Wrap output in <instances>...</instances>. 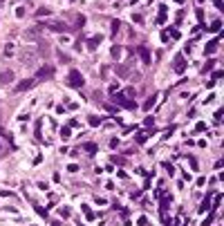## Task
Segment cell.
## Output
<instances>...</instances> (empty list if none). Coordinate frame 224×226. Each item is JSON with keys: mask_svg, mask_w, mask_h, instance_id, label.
Returning <instances> with one entry per match:
<instances>
[{"mask_svg": "<svg viewBox=\"0 0 224 226\" xmlns=\"http://www.w3.org/2000/svg\"><path fill=\"white\" fill-rule=\"evenodd\" d=\"M61 137H63V139H67V137H70V128H63V132H61Z\"/></svg>", "mask_w": 224, "mask_h": 226, "instance_id": "obj_20", "label": "cell"}, {"mask_svg": "<svg viewBox=\"0 0 224 226\" xmlns=\"http://www.w3.org/2000/svg\"><path fill=\"white\" fill-rule=\"evenodd\" d=\"M99 41H101L99 36H97V38H90V41H88V49H90V52H94V49H97V45H99Z\"/></svg>", "mask_w": 224, "mask_h": 226, "instance_id": "obj_11", "label": "cell"}, {"mask_svg": "<svg viewBox=\"0 0 224 226\" xmlns=\"http://www.w3.org/2000/svg\"><path fill=\"white\" fill-rule=\"evenodd\" d=\"M38 36H41V25H38V27H32V29H27V38H29V41H36Z\"/></svg>", "mask_w": 224, "mask_h": 226, "instance_id": "obj_7", "label": "cell"}, {"mask_svg": "<svg viewBox=\"0 0 224 226\" xmlns=\"http://www.w3.org/2000/svg\"><path fill=\"white\" fill-rule=\"evenodd\" d=\"M166 18V5H159V18H157V23H164Z\"/></svg>", "mask_w": 224, "mask_h": 226, "instance_id": "obj_12", "label": "cell"}, {"mask_svg": "<svg viewBox=\"0 0 224 226\" xmlns=\"http://www.w3.org/2000/svg\"><path fill=\"white\" fill-rule=\"evenodd\" d=\"M0 119H2V112H0Z\"/></svg>", "mask_w": 224, "mask_h": 226, "instance_id": "obj_23", "label": "cell"}, {"mask_svg": "<svg viewBox=\"0 0 224 226\" xmlns=\"http://www.w3.org/2000/svg\"><path fill=\"white\" fill-rule=\"evenodd\" d=\"M52 74H54V70L45 65V67H41V70H38V74H36V79H45V76H52Z\"/></svg>", "mask_w": 224, "mask_h": 226, "instance_id": "obj_8", "label": "cell"}, {"mask_svg": "<svg viewBox=\"0 0 224 226\" xmlns=\"http://www.w3.org/2000/svg\"><path fill=\"white\" fill-rule=\"evenodd\" d=\"M47 27H50L52 32H70V29H72L70 25H63V23H52V25H47Z\"/></svg>", "mask_w": 224, "mask_h": 226, "instance_id": "obj_5", "label": "cell"}, {"mask_svg": "<svg viewBox=\"0 0 224 226\" xmlns=\"http://www.w3.org/2000/svg\"><path fill=\"white\" fill-rule=\"evenodd\" d=\"M139 56L144 58V63H150V52H148L146 47H139Z\"/></svg>", "mask_w": 224, "mask_h": 226, "instance_id": "obj_10", "label": "cell"}, {"mask_svg": "<svg viewBox=\"0 0 224 226\" xmlns=\"http://www.w3.org/2000/svg\"><path fill=\"white\" fill-rule=\"evenodd\" d=\"M114 103H119V105H123V108H128V110H135V101H128L123 94H117V96H114Z\"/></svg>", "mask_w": 224, "mask_h": 226, "instance_id": "obj_2", "label": "cell"}, {"mask_svg": "<svg viewBox=\"0 0 224 226\" xmlns=\"http://www.w3.org/2000/svg\"><path fill=\"white\" fill-rule=\"evenodd\" d=\"M41 54H45V56L50 54V45H47V43H43V41H41Z\"/></svg>", "mask_w": 224, "mask_h": 226, "instance_id": "obj_15", "label": "cell"}, {"mask_svg": "<svg viewBox=\"0 0 224 226\" xmlns=\"http://www.w3.org/2000/svg\"><path fill=\"white\" fill-rule=\"evenodd\" d=\"M132 2H135V0H132Z\"/></svg>", "mask_w": 224, "mask_h": 226, "instance_id": "obj_25", "label": "cell"}, {"mask_svg": "<svg viewBox=\"0 0 224 226\" xmlns=\"http://www.w3.org/2000/svg\"><path fill=\"white\" fill-rule=\"evenodd\" d=\"M14 81V74L11 72H0V85H7V83Z\"/></svg>", "mask_w": 224, "mask_h": 226, "instance_id": "obj_6", "label": "cell"}, {"mask_svg": "<svg viewBox=\"0 0 224 226\" xmlns=\"http://www.w3.org/2000/svg\"><path fill=\"white\" fill-rule=\"evenodd\" d=\"M20 58H23V63H25V65H32V63H34V58H36V54H34V52H23Z\"/></svg>", "mask_w": 224, "mask_h": 226, "instance_id": "obj_9", "label": "cell"}, {"mask_svg": "<svg viewBox=\"0 0 224 226\" xmlns=\"http://www.w3.org/2000/svg\"><path fill=\"white\" fill-rule=\"evenodd\" d=\"M0 137H5V139H7V137H9V132H7V130H2V128H0Z\"/></svg>", "mask_w": 224, "mask_h": 226, "instance_id": "obj_21", "label": "cell"}, {"mask_svg": "<svg viewBox=\"0 0 224 226\" xmlns=\"http://www.w3.org/2000/svg\"><path fill=\"white\" fill-rule=\"evenodd\" d=\"M0 2H2V0H0Z\"/></svg>", "mask_w": 224, "mask_h": 226, "instance_id": "obj_24", "label": "cell"}, {"mask_svg": "<svg viewBox=\"0 0 224 226\" xmlns=\"http://www.w3.org/2000/svg\"><path fill=\"white\" fill-rule=\"evenodd\" d=\"M70 85L72 87H83V83H85V81H83V76H81V72H76V70H72L70 72Z\"/></svg>", "mask_w": 224, "mask_h": 226, "instance_id": "obj_1", "label": "cell"}, {"mask_svg": "<svg viewBox=\"0 0 224 226\" xmlns=\"http://www.w3.org/2000/svg\"><path fill=\"white\" fill-rule=\"evenodd\" d=\"M215 5H218V9H224L222 7V0H215Z\"/></svg>", "mask_w": 224, "mask_h": 226, "instance_id": "obj_22", "label": "cell"}, {"mask_svg": "<svg viewBox=\"0 0 224 226\" xmlns=\"http://www.w3.org/2000/svg\"><path fill=\"white\" fill-rule=\"evenodd\" d=\"M220 25H222V23H220V20H215V23L211 25V32H220Z\"/></svg>", "mask_w": 224, "mask_h": 226, "instance_id": "obj_17", "label": "cell"}, {"mask_svg": "<svg viewBox=\"0 0 224 226\" xmlns=\"http://www.w3.org/2000/svg\"><path fill=\"white\" fill-rule=\"evenodd\" d=\"M215 49H218V38L213 41V43H209V47H206V54H213Z\"/></svg>", "mask_w": 224, "mask_h": 226, "instance_id": "obj_14", "label": "cell"}, {"mask_svg": "<svg viewBox=\"0 0 224 226\" xmlns=\"http://www.w3.org/2000/svg\"><path fill=\"white\" fill-rule=\"evenodd\" d=\"M83 148H85V152H88V155H94V152H97V146H94V143H85Z\"/></svg>", "mask_w": 224, "mask_h": 226, "instance_id": "obj_13", "label": "cell"}, {"mask_svg": "<svg viewBox=\"0 0 224 226\" xmlns=\"http://www.w3.org/2000/svg\"><path fill=\"white\" fill-rule=\"evenodd\" d=\"M173 70L177 72V74H182L184 70H186V61H184V56L179 54V56H175V63H173Z\"/></svg>", "mask_w": 224, "mask_h": 226, "instance_id": "obj_3", "label": "cell"}, {"mask_svg": "<svg viewBox=\"0 0 224 226\" xmlns=\"http://www.w3.org/2000/svg\"><path fill=\"white\" fill-rule=\"evenodd\" d=\"M99 121H101V119H97V117H90V126H99Z\"/></svg>", "mask_w": 224, "mask_h": 226, "instance_id": "obj_19", "label": "cell"}, {"mask_svg": "<svg viewBox=\"0 0 224 226\" xmlns=\"http://www.w3.org/2000/svg\"><path fill=\"white\" fill-rule=\"evenodd\" d=\"M34 79H25V81H20V83H18V85H16V92H25V90H29L32 85H34Z\"/></svg>", "mask_w": 224, "mask_h": 226, "instance_id": "obj_4", "label": "cell"}, {"mask_svg": "<svg viewBox=\"0 0 224 226\" xmlns=\"http://www.w3.org/2000/svg\"><path fill=\"white\" fill-rule=\"evenodd\" d=\"M153 105H155V96H153V99H148V101H146V105H144V108H146V110H150Z\"/></svg>", "mask_w": 224, "mask_h": 226, "instance_id": "obj_16", "label": "cell"}, {"mask_svg": "<svg viewBox=\"0 0 224 226\" xmlns=\"http://www.w3.org/2000/svg\"><path fill=\"white\" fill-rule=\"evenodd\" d=\"M50 14V9H38V11H36V16H47Z\"/></svg>", "mask_w": 224, "mask_h": 226, "instance_id": "obj_18", "label": "cell"}]
</instances>
